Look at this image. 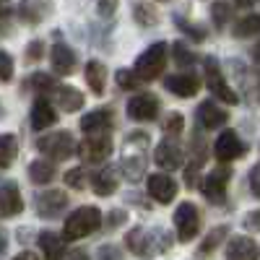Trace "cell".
Segmentation results:
<instances>
[{
  "label": "cell",
  "mask_w": 260,
  "mask_h": 260,
  "mask_svg": "<svg viewBox=\"0 0 260 260\" xmlns=\"http://www.w3.org/2000/svg\"><path fill=\"white\" fill-rule=\"evenodd\" d=\"M146 151L148 136L143 130H133L125 141V159H122V175L127 182H141L146 175Z\"/></svg>",
  "instance_id": "1"
},
{
  "label": "cell",
  "mask_w": 260,
  "mask_h": 260,
  "mask_svg": "<svg viewBox=\"0 0 260 260\" xmlns=\"http://www.w3.org/2000/svg\"><path fill=\"white\" fill-rule=\"evenodd\" d=\"M125 242H127V250L148 260V257H154L156 252H164L172 247V240L161 232V229H154V232H146L143 226H136V229H130L127 237H125Z\"/></svg>",
  "instance_id": "2"
},
{
  "label": "cell",
  "mask_w": 260,
  "mask_h": 260,
  "mask_svg": "<svg viewBox=\"0 0 260 260\" xmlns=\"http://www.w3.org/2000/svg\"><path fill=\"white\" fill-rule=\"evenodd\" d=\"M102 226V211L96 206H81L76 208L62 226V237L65 240H81V237H89Z\"/></svg>",
  "instance_id": "3"
},
{
  "label": "cell",
  "mask_w": 260,
  "mask_h": 260,
  "mask_svg": "<svg viewBox=\"0 0 260 260\" xmlns=\"http://www.w3.org/2000/svg\"><path fill=\"white\" fill-rule=\"evenodd\" d=\"M167 55H169V47L164 45V42H154L138 60H136V76L141 81H154L161 76L164 65H167Z\"/></svg>",
  "instance_id": "4"
},
{
  "label": "cell",
  "mask_w": 260,
  "mask_h": 260,
  "mask_svg": "<svg viewBox=\"0 0 260 260\" xmlns=\"http://www.w3.org/2000/svg\"><path fill=\"white\" fill-rule=\"evenodd\" d=\"M37 151L50 159H71L76 154V141L68 130H57V133L37 138Z\"/></svg>",
  "instance_id": "5"
},
{
  "label": "cell",
  "mask_w": 260,
  "mask_h": 260,
  "mask_svg": "<svg viewBox=\"0 0 260 260\" xmlns=\"http://www.w3.org/2000/svg\"><path fill=\"white\" fill-rule=\"evenodd\" d=\"M206 83H208V91L216 99L226 102V104H237V99H240V96H237V91L226 83V78H224V73L219 68V60H216V57H208L206 60Z\"/></svg>",
  "instance_id": "6"
},
{
  "label": "cell",
  "mask_w": 260,
  "mask_h": 260,
  "mask_svg": "<svg viewBox=\"0 0 260 260\" xmlns=\"http://www.w3.org/2000/svg\"><path fill=\"white\" fill-rule=\"evenodd\" d=\"M175 226H177V234L182 242H190L198 237L201 232V211L195 203H180L177 211H175Z\"/></svg>",
  "instance_id": "7"
},
{
  "label": "cell",
  "mask_w": 260,
  "mask_h": 260,
  "mask_svg": "<svg viewBox=\"0 0 260 260\" xmlns=\"http://www.w3.org/2000/svg\"><path fill=\"white\" fill-rule=\"evenodd\" d=\"M78 151H81L83 161L102 164V161L110 159V154H112V138H110V133H94L89 138H83Z\"/></svg>",
  "instance_id": "8"
},
{
  "label": "cell",
  "mask_w": 260,
  "mask_h": 260,
  "mask_svg": "<svg viewBox=\"0 0 260 260\" xmlns=\"http://www.w3.org/2000/svg\"><path fill=\"white\" fill-rule=\"evenodd\" d=\"M159 115V99L154 94H136L127 102V117L136 122H151Z\"/></svg>",
  "instance_id": "9"
},
{
  "label": "cell",
  "mask_w": 260,
  "mask_h": 260,
  "mask_svg": "<svg viewBox=\"0 0 260 260\" xmlns=\"http://www.w3.org/2000/svg\"><path fill=\"white\" fill-rule=\"evenodd\" d=\"M34 206H37V213L42 219H57V216H62L65 206H68V195L60 192V190L39 192L34 198Z\"/></svg>",
  "instance_id": "10"
},
{
  "label": "cell",
  "mask_w": 260,
  "mask_h": 260,
  "mask_svg": "<svg viewBox=\"0 0 260 260\" xmlns=\"http://www.w3.org/2000/svg\"><path fill=\"white\" fill-rule=\"evenodd\" d=\"M245 143L240 141V136L234 133V130H226V133H221L219 138H216L213 143V154L219 161H234V159H242L245 156Z\"/></svg>",
  "instance_id": "11"
},
{
  "label": "cell",
  "mask_w": 260,
  "mask_h": 260,
  "mask_svg": "<svg viewBox=\"0 0 260 260\" xmlns=\"http://www.w3.org/2000/svg\"><path fill=\"white\" fill-rule=\"evenodd\" d=\"M229 169L219 167V169H211V175L203 177L201 190L211 203H224V195H226V185H229Z\"/></svg>",
  "instance_id": "12"
},
{
  "label": "cell",
  "mask_w": 260,
  "mask_h": 260,
  "mask_svg": "<svg viewBox=\"0 0 260 260\" xmlns=\"http://www.w3.org/2000/svg\"><path fill=\"white\" fill-rule=\"evenodd\" d=\"M164 89L172 91L175 96H180V99H190V96L198 94L201 78L195 73H172V76L164 78Z\"/></svg>",
  "instance_id": "13"
},
{
  "label": "cell",
  "mask_w": 260,
  "mask_h": 260,
  "mask_svg": "<svg viewBox=\"0 0 260 260\" xmlns=\"http://www.w3.org/2000/svg\"><path fill=\"white\" fill-rule=\"evenodd\" d=\"M24 211V198L16 182H6L0 185V219H11Z\"/></svg>",
  "instance_id": "14"
},
{
  "label": "cell",
  "mask_w": 260,
  "mask_h": 260,
  "mask_svg": "<svg viewBox=\"0 0 260 260\" xmlns=\"http://www.w3.org/2000/svg\"><path fill=\"white\" fill-rule=\"evenodd\" d=\"M148 195L156 203H172L177 198V182L169 175H151L148 177Z\"/></svg>",
  "instance_id": "15"
},
{
  "label": "cell",
  "mask_w": 260,
  "mask_h": 260,
  "mask_svg": "<svg viewBox=\"0 0 260 260\" xmlns=\"http://www.w3.org/2000/svg\"><path fill=\"white\" fill-rule=\"evenodd\" d=\"M112 120H115V117H112L110 107H96V110L86 112V115L81 117V130H83V133H89V136L104 133V130L112 125Z\"/></svg>",
  "instance_id": "16"
},
{
  "label": "cell",
  "mask_w": 260,
  "mask_h": 260,
  "mask_svg": "<svg viewBox=\"0 0 260 260\" xmlns=\"http://www.w3.org/2000/svg\"><path fill=\"white\" fill-rule=\"evenodd\" d=\"M226 260H260V247L250 237H232L226 245Z\"/></svg>",
  "instance_id": "17"
},
{
  "label": "cell",
  "mask_w": 260,
  "mask_h": 260,
  "mask_svg": "<svg viewBox=\"0 0 260 260\" xmlns=\"http://www.w3.org/2000/svg\"><path fill=\"white\" fill-rule=\"evenodd\" d=\"M154 159H156V164L161 167V169H180L182 167V148L175 143V141H161L159 146H156V154H154Z\"/></svg>",
  "instance_id": "18"
},
{
  "label": "cell",
  "mask_w": 260,
  "mask_h": 260,
  "mask_svg": "<svg viewBox=\"0 0 260 260\" xmlns=\"http://www.w3.org/2000/svg\"><path fill=\"white\" fill-rule=\"evenodd\" d=\"M50 60H52V71L60 73V76H68L76 68V52L68 45H62V42H57V45L52 47Z\"/></svg>",
  "instance_id": "19"
},
{
  "label": "cell",
  "mask_w": 260,
  "mask_h": 260,
  "mask_svg": "<svg viewBox=\"0 0 260 260\" xmlns=\"http://www.w3.org/2000/svg\"><path fill=\"white\" fill-rule=\"evenodd\" d=\"M226 120H229V112H224L221 107H216L211 99H208V102H203V104L198 107V122H201L206 130H216V127H221V125H226Z\"/></svg>",
  "instance_id": "20"
},
{
  "label": "cell",
  "mask_w": 260,
  "mask_h": 260,
  "mask_svg": "<svg viewBox=\"0 0 260 260\" xmlns=\"http://www.w3.org/2000/svg\"><path fill=\"white\" fill-rule=\"evenodd\" d=\"M57 122V112L52 110V104L47 99H37L31 107V127L34 130H45Z\"/></svg>",
  "instance_id": "21"
},
{
  "label": "cell",
  "mask_w": 260,
  "mask_h": 260,
  "mask_svg": "<svg viewBox=\"0 0 260 260\" xmlns=\"http://www.w3.org/2000/svg\"><path fill=\"white\" fill-rule=\"evenodd\" d=\"M39 250H42V255H45V260H62L65 242L55 232H42L39 234Z\"/></svg>",
  "instance_id": "22"
},
{
  "label": "cell",
  "mask_w": 260,
  "mask_h": 260,
  "mask_svg": "<svg viewBox=\"0 0 260 260\" xmlns=\"http://www.w3.org/2000/svg\"><path fill=\"white\" fill-rule=\"evenodd\" d=\"M47 13H50L47 0H21V6H18V16L26 24H39Z\"/></svg>",
  "instance_id": "23"
},
{
  "label": "cell",
  "mask_w": 260,
  "mask_h": 260,
  "mask_svg": "<svg viewBox=\"0 0 260 260\" xmlns=\"http://www.w3.org/2000/svg\"><path fill=\"white\" fill-rule=\"evenodd\" d=\"M117 169L115 167H107V169H102V172H96L94 175V180H91V185H94V192L96 195H112L115 190H117Z\"/></svg>",
  "instance_id": "24"
},
{
  "label": "cell",
  "mask_w": 260,
  "mask_h": 260,
  "mask_svg": "<svg viewBox=\"0 0 260 260\" xmlns=\"http://www.w3.org/2000/svg\"><path fill=\"white\" fill-rule=\"evenodd\" d=\"M55 94H57L60 110H65V112H78L83 107V94L76 86H60V89H55Z\"/></svg>",
  "instance_id": "25"
},
{
  "label": "cell",
  "mask_w": 260,
  "mask_h": 260,
  "mask_svg": "<svg viewBox=\"0 0 260 260\" xmlns=\"http://www.w3.org/2000/svg\"><path fill=\"white\" fill-rule=\"evenodd\" d=\"M86 83L94 94H104V83H107V71L99 60H89L86 62Z\"/></svg>",
  "instance_id": "26"
},
{
  "label": "cell",
  "mask_w": 260,
  "mask_h": 260,
  "mask_svg": "<svg viewBox=\"0 0 260 260\" xmlns=\"http://www.w3.org/2000/svg\"><path fill=\"white\" fill-rule=\"evenodd\" d=\"M55 164L52 161H45V159H37L29 164V180L37 182V185H50L55 180Z\"/></svg>",
  "instance_id": "27"
},
{
  "label": "cell",
  "mask_w": 260,
  "mask_h": 260,
  "mask_svg": "<svg viewBox=\"0 0 260 260\" xmlns=\"http://www.w3.org/2000/svg\"><path fill=\"white\" fill-rule=\"evenodd\" d=\"M16 154H18L16 138L11 133H3V136H0V169H8L16 161Z\"/></svg>",
  "instance_id": "28"
},
{
  "label": "cell",
  "mask_w": 260,
  "mask_h": 260,
  "mask_svg": "<svg viewBox=\"0 0 260 260\" xmlns=\"http://www.w3.org/2000/svg\"><path fill=\"white\" fill-rule=\"evenodd\" d=\"M133 16L141 26H156L159 24V13L154 6H148V3H136L133 6Z\"/></svg>",
  "instance_id": "29"
},
{
  "label": "cell",
  "mask_w": 260,
  "mask_h": 260,
  "mask_svg": "<svg viewBox=\"0 0 260 260\" xmlns=\"http://www.w3.org/2000/svg\"><path fill=\"white\" fill-rule=\"evenodd\" d=\"M172 57H175V62L180 68H190V65L198 62V55H195L185 42H175V45H172Z\"/></svg>",
  "instance_id": "30"
},
{
  "label": "cell",
  "mask_w": 260,
  "mask_h": 260,
  "mask_svg": "<svg viewBox=\"0 0 260 260\" xmlns=\"http://www.w3.org/2000/svg\"><path fill=\"white\" fill-rule=\"evenodd\" d=\"M234 34H237V37H252V34H260V13H252V16H245L242 21H237Z\"/></svg>",
  "instance_id": "31"
},
{
  "label": "cell",
  "mask_w": 260,
  "mask_h": 260,
  "mask_svg": "<svg viewBox=\"0 0 260 260\" xmlns=\"http://www.w3.org/2000/svg\"><path fill=\"white\" fill-rule=\"evenodd\" d=\"M141 83H143V81H141L133 71H127V68L117 71V86H120V89H125V91H138Z\"/></svg>",
  "instance_id": "32"
},
{
  "label": "cell",
  "mask_w": 260,
  "mask_h": 260,
  "mask_svg": "<svg viewBox=\"0 0 260 260\" xmlns=\"http://www.w3.org/2000/svg\"><path fill=\"white\" fill-rule=\"evenodd\" d=\"M224 234H229L226 226H216V229H211L208 237L203 240V245H201V252H211V250H216V247H219V242L224 240Z\"/></svg>",
  "instance_id": "33"
},
{
  "label": "cell",
  "mask_w": 260,
  "mask_h": 260,
  "mask_svg": "<svg viewBox=\"0 0 260 260\" xmlns=\"http://www.w3.org/2000/svg\"><path fill=\"white\" fill-rule=\"evenodd\" d=\"M86 169L83 167H73V169H68L65 172V185L68 187H73V190H81V187H86Z\"/></svg>",
  "instance_id": "34"
},
{
  "label": "cell",
  "mask_w": 260,
  "mask_h": 260,
  "mask_svg": "<svg viewBox=\"0 0 260 260\" xmlns=\"http://www.w3.org/2000/svg\"><path fill=\"white\" fill-rule=\"evenodd\" d=\"M26 86H29V89H34V91H50V89H57V86H55V78H52V76H45V73H34V76L26 81Z\"/></svg>",
  "instance_id": "35"
},
{
  "label": "cell",
  "mask_w": 260,
  "mask_h": 260,
  "mask_svg": "<svg viewBox=\"0 0 260 260\" xmlns=\"http://www.w3.org/2000/svg\"><path fill=\"white\" fill-rule=\"evenodd\" d=\"M211 18L216 26H226V21L232 18V8L226 3H213L211 6Z\"/></svg>",
  "instance_id": "36"
},
{
  "label": "cell",
  "mask_w": 260,
  "mask_h": 260,
  "mask_svg": "<svg viewBox=\"0 0 260 260\" xmlns=\"http://www.w3.org/2000/svg\"><path fill=\"white\" fill-rule=\"evenodd\" d=\"M182 127H185V117H182L180 112H169V117H167V122H164L167 133H169V136H180Z\"/></svg>",
  "instance_id": "37"
},
{
  "label": "cell",
  "mask_w": 260,
  "mask_h": 260,
  "mask_svg": "<svg viewBox=\"0 0 260 260\" xmlns=\"http://www.w3.org/2000/svg\"><path fill=\"white\" fill-rule=\"evenodd\" d=\"M11 78H13V57L0 50V81H11Z\"/></svg>",
  "instance_id": "38"
},
{
  "label": "cell",
  "mask_w": 260,
  "mask_h": 260,
  "mask_svg": "<svg viewBox=\"0 0 260 260\" xmlns=\"http://www.w3.org/2000/svg\"><path fill=\"white\" fill-rule=\"evenodd\" d=\"M177 26H180L185 34H190L195 42H203V39H206V31H203L198 24H190V21H182V18H177Z\"/></svg>",
  "instance_id": "39"
},
{
  "label": "cell",
  "mask_w": 260,
  "mask_h": 260,
  "mask_svg": "<svg viewBox=\"0 0 260 260\" xmlns=\"http://www.w3.org/2000/svg\"><path fill=\"white\" fill-rule=\"evenodd\" d=\"M42 55H45V42H39V39L29 42V47H26V60H29V62H37Z\"/></svg>",
  "instance_id": "40"
},
{
  "label": "cell",
  "mask_w": 260,
  "mask_h": 260,
  "mask_svg": "<svg viewBox=\"0 0 260 260\" xmlns=\"http://www.w3.org/2000/svg\"><path fill=\"white\" fill-rule=\"evenodd\" d=\"M96 255H99V260H125L120 247H115V245H102Z\"/></svg>",
  "instance_id": "41"
},
{
  "label": "cell",
  "mask_w": 260,
  "mask_h": 260,
  "mask_svg": "<svg viewBox=\"0 0 260 260\" xmlns=\"http://www.w3.org/2000/svg\"><path fill=\"white\" fill-rule=\"evenodd\" d=\"M250 187H252V195L260 198V164H255L250 169Z\"/></svg>",
  "instance_id": "42"
},
{
  "label": "cell",
  "mask_w": 260,
  "mask_h": 260,
  "mask_svg": "<svg viewBox=\"0 0 260 260\" xmlns=\"http://www.w3.org/2000/svg\"><path fill=\"white\" fill-rule=\"evenodd\" d=\"M245 229L247 232H260V211H252L245 216Z\"/></svg>",
  "instance_id": "43"
},
{
  "label": "cell",
  "mask_w": 260,
  "mask_h": 260,
  "mask_svg": "<svg viewBox=\"0 0 260 260\" xmlns=\"http://www.w3.org/2000/svg\"><path fill=\"white\" fill-rule=\"evenodd\" d=\"M125 211H120V208H115V211H110V219H107V229H115V226H120L122 221H125Z\"/></svg>",
  "instance_id": "44"
},
{
  "label": "cell",
  "mask_w": 260,
  "mask_h": 260,
  "mask_svg": "<svg viewBox=\"0 0 260 260\" xmlns=\"http://www.w3.org/2000/svg\"><path fill=\"white\" fill-rule=\"evenodd\" d=\"M117 8V0H99V13L102 16H112Z\"/></svg>",
  "instance_id": "45"
},
{
  "label": "cell",
  "mask_w": 260,
  "mask_h": 260,
  "mask_svg": "<svg viewBox=\"0 0 260 260\" xmlns=\"http://www.w3.org/2000/svg\"><path fill=\"white\" fill-rule=\"evenodd\" d=\"M65 260H89V255H86L83 250H73V252L65 255Z\"/></svg>",
  "instance_id": "46"
},
{
  "label": "cell",
  "mask_w": 260,
  "mask_h": 260,
  "mask_svg": "<svg viewBox=\"0 0 260 260\" xmlns=\"http://www.w3.org/2000/svg\"><path fill=\"white\" fill-rule=\"evenodd\" d=\"M11 8H13V6H11V0H0V18L8 16V13H11Z\"/></svg>",
  "instance_id": "47"
},
{
  "label": "cell",
  "mask_w": 260,
  "mask_h": 260,
  "mask_svg": "<svg viewBox=\"0 0 260 260\" xmlns=\"http://www.w3.org/2000/svg\"><path fill=\"white\" fill-rule=\"evenodd\" d=\"M6 247H8V240H6V232H3V226H0V252H6Z\"/></svg>",
  "instance_id": "48"
},
{
  "label": "cell",
  "mask_w": 260,
  "mask_h": 260,
  "mask_svg": "<svg viewBox=\"0 0 260 260\" xmlns=\"http://www.w3.org/2000/svg\"><path fill=\"white\" fill-rule=\"evenodd\" d=\"M13 260H37V255H34V252H21V255H16Z\"/></svg>",
  "instance_id": "49"
},
{
  "label": "cell",
  "mask_w": 260,
  "mask_h": 260,
  "mask_svg": "<svg viewBox=\"0 0 260 260\" xmlns=\"http://www.w3.org/2000/svg\"><path fill=\"white\" fill-rule=\"evenodd\" d=\"M252 60H255V62H260V42L252 47Z\"/></svg>",
  "instance_id": "50"
},
{
  "label": "cell",
  "mask_w": 260,
  "mask_h": 260,
  "mask_svg": "<svg viewBox=\"0 0 260 260\" xmlns=\"http://www.w3.org/2000/svg\"><path fill=\"white\" fill-rule=\"evenodd\" d=\"M234 3H237V6H240V8H250V6L255 3V0H234Z\"/></svg>",
  "instance_id": "51"
},
{
  "label": "cell",
  "mask_w": 260,
  "mask_h": 260,
  "mask_svg": "<svg viewBox=\"0 0 260 260\" xmlns=\"http://www.w3.org/2000/svg\"><path fill=\"white\" fill-rule=\"evenodd\" d=\"M3 112H6V110H3V102H0V120H3Z\"/></svg>",
  "instance_id": "52"
}]
</instances>
